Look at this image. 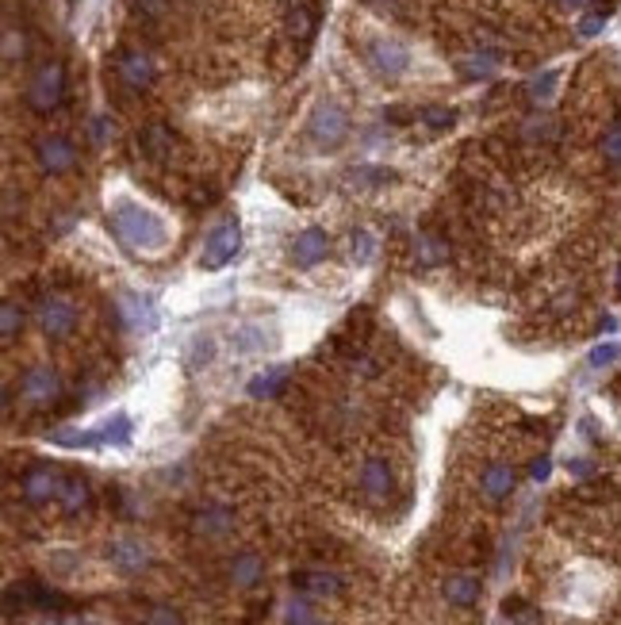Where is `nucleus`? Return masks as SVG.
<instances>
[{"label": "nucleus", "mask_w": 621, "mask_h": 625, "mask_svg": "<svg viewBox=\"0 0 621 625\" xmlns=\"http://www.w3.org/2000/svg\"><path fill=\"white\" fill-rule=\"evenodd\" d=\"M303 591L326 598V595H338V591H341V580H338L334 572H307V575H303Z\"/></svg>", "instance_id": "obj_23"}, {"label": "nucleus", "mask_w": 621, "mask_h": 625, "mask_svg": "<svg viewBox=\"0 0 621 625\" xmlns=\"http://www.w3.org/2000/svg\"><path fill=\"white\" fill-rule=\"evenodd\" d=\"M62 491H65V480H62V472L50 468V465H34L27 476H23V499L27 503L62 499Z\"/></svg>", "instance_id": "obj_8"}, {"label": "nucleus", "mask_w": 621, "mask_h": 625, "mask_svg": "<svg viewBox=\"0 0 621 625\" xmlns=\"http://www.w3.org/2000/svg\"><path fill=\"white\" fill-rule=\"evenodd\" d=\"M16 54H23V35L4 31V62H16Z\"/></svg>", "instance_id": "obj_40"}, {"label": "nucleus", "mask_w": 621, "mask_h": 625, "mask_svg": "<svg viewBox=\"0 0 621 625\" xmlns=\"http://www.w3.org/2000/svg\"><path fill=\"white\" fill-rule=\"evenodd\" d=\"M445 246H441V242H433L430 235H418V261L426 265V269H433V265H441L445 261Z\"/></svg>", "instance_id": "obj_29"}, {"label": "nucleus", "mask_w": 621, "mask_h": 625, "mask_svg": "<svg viewBox=\"0 0 621 625\" xmlns=\"http://www.w3.org/2000/svg\"><path fill=\"white\" fill-rule=\"evenodd\" d=\"M502 625H506V621H502Z\"/></svg>", "instance_id": "obj_47"}, {"label": "nucleus", "mask_w": 621, "mask_h": 625, "mask_svg": "<svg viewBox=\"0 0 621 625\" xmlns=\"http://www.w3.org/2000/svg\"><path fill=\"white\" fill-rule=\"evenodd\" d=\"M349 250H353V261L356 265H368V261L376 258V235H372V230H353Z\"/></svg>", "instance_id": "obj_27"}, {"label": "nucleus", "mask_w": 621, "mask_h": 625, "mask_svg": "<svg viewBox=\"0 0 621 625\" xmlns=\"http://www.w3.org/2000/svg\"><path fill=\"white\" fill-rule=\"evenodd\" d=\"M230 342H234V350H238V353H269V350H276L280 334H276L272 327L264 330V322H242Z\"/></svg>", "instance_id": "obj_12"}, {"label": "nucleus", "mask_w": 621, "mask_h": 625, "mask_svg": "<svg viewBox=\"0 0 621 625\" xmlns=\"http://www.w3.org/2000/svg\"><path fill=\"white\" fill-rule=\"evenodd\" d=\"M154 58L142 54V50H126L119 58V77H123V85H131V89H150L154 85Z\"/></svg>", "instance_id": "obj_13"}, {"label": "nucleus", "mask_w": 621, "mask_h": 625, "mask_svg": "<svg viewBox=\"0 0 621 625\" xmlns=\"http://www.w3.org/2000/svg\"><path fill=\"white\" fill-rule=\"evenodd\" d=\"M211 353H215V342L211 338H192V345H188V368H200V365H207L211 361Z\"/></svg>", "instance_id": "obj_32"}, {"label": "nucleus", "mask_w": 621, "mask_h": 625, "mask_svg": "<svg viewBox=\"0 0 621 625\" xmlns=\"http://www.w3.org/2000/svg\"><path fill=\"white\" fill-rule=\"evenodd\" d=\"M146 625H180V614H177V610H169V606H154L146 614Z\"/></svg>", "instance_id": "obj_38"}, {"label": "nucleus", "mask_w": 621, "mask_h": 625, "mask_svg": "<svg viewBox=\"0 0 621 625\" xmlns=\"http://www.w3.org/2000/svg\"><path fill=\"white\" fill-rule=\"evenodd\" d=\"M115 311H119V319L131 330H154L157 327V304L146 292H131V288H123V292L115 296Z\"/></svg>", "instance_id": "obj_7"}, {"label": "nucleus", "mask_w": 621, "mask_h": 625, "mask_svg": "<svg viewBox=\"0 0 621 625\" xmlns=\"http://www.w3.org/2000/svg\"><path fill=\"white\" fill-rule=\"evenodd\" d=\"M364 58H368V66L387 81H395L410 69V50L399 39H372L364 46Z\"/></svg>", "instance_id": "obj_5"}, {"label": "nucleus", "mask_w": 621, "mask_h": 625, "mask_svg": "<svg viewBox=\"0 0 621 625\" xmlns=\"http://www.w3.org/2000/svg\"><path fill=\"white\" fill-rule=\"evenodd\" d=\"M288 27H292L295 39H310V35H315V12L299 4V8L292 12V19H288Z\"/></svg>", "instance_id": "obj_30"}, {"label": "nucleus", "mask_w": 621, "mask_h": 625, "mask_svg": "<svg viewBox=\"0 0 621 625\" xmlns=\"http://www.w3.org/2000/svg\"><path fill=\"white\" fill-rule=\"evenodd\" d=\"M422 123L433 127V131H445V127L456 123V112H453V108H426V112H422Z\"/></svg>", "instance_id": "obj_34"}, {"label": "nucleus", "mask_w": 621, "mask_h": 625, "mask_svg": "<svg viewBox=\"0 0 621 625\" xmlns=\"http://www.w3.org/2000/svg\"><path fill=\"white\" fill-rule=\"evenodd\" d=\"M494 66H499V58H494V54H472V58L460 62V73H464L468 81H476V77H491Z\"/></svg>", "instance_id": "obj_26"}, {"label": "nucleus", "mask_w": 621, "mask_h": 625, "mask_svg": "<svg viewBox=\"0 0 621 625\" xmlns=\"http://www.w3.org/2000/svg\"><path fill=\"white\" fill-rule=\"evenodd\" d=\"M514 483H518V476H514L510 465H487V468H483V476H479V491L487 495L491 503H499V499H506V495L514 491Z\"/></svg>", "instance_id": "obj_16"}, {"label": "nucleus", "mask_w": 621, "mask_h": 625, "mask_svg": "<svg viewBox=\"0 0 621 625\" xmlns=\"http://www.w3.org/2000/svg\"><path fill=\"white\" fill-rule=\"evenodd\" d=\"M606 16H610L606 8H598V12H586V16L579 19V35H583V39H594V35L606 27Z\"/></svg>", "instance_id": "obj_36"}, {"label": "nucleus", "mask_w": 621, "mask_h": 625, "mask_svg": "<svg viewBox=\"0 0 621 625\" xmlns=\"http://www.w3.org/2000/svg\"><path fill=\"white\" fill-rule=\"evenodd\" d=\"M361 491L368 495V499H387L391 495V468H387V460H380V457H372V460H364L361 465Z\"/></svg>", "instance_id": "obj_15"}, {"label": "nucleus", "mask_w": 621, "mask_h": 625, "mask_svg": "<svg viewBox=\"0 0 621 625\" xmlns=\"http://www.w3.org/2000/svg\"><path fill=\"white\" fill-rule=\"evenodd\" d=\"M238 250H242V227H238V219H226V223H218L211 235H207L203 250H200V265L207 273H215L234 261Z\"/></svg>", "instance_id": "obj_4"}, {"label": "nucleus", "mask_w": 621, "mask_h": 625, "mask_svg": "<svg viewBox=\"0 0 621 625\" xmlns=\"http://www.w3.org/2000/svg\"><path fill=\"white\" fill-rule=\"evenodd\" d=\"M111 135H115V123L108 115H96V120H92V143H108Z\"/></svg>", "instance_id": "obj_39"}, {"label": "nucleus", "mask_w": 621, "mask_h": 625, "mask_svg": "<svg viewBox=\"0 0 621 625\" xmlns=\"http://www.w3.org/2000/svg\"><path fill=\"white\" fill-rule=\"evenodd\" d=\"M34 158H39L42 173H65V169H73L77 150L65 135H46V138L34 143Z\"/></svg>", "instance_id": "obj_9"}, {"label": "nucleus", "mask_w": 621, "mask_h": 625, "mask_svg": "<svg viewBox=\"0 0 621 625\" xmlns=\"http://www.w3.org/2000/svg\"><path fill=\"white\" fill-rule=\"evenodd\" d=\"M307 138L318 150H338L345 138H349V115H345L341 104L318 100L315 112H310V120H307Z\"/></svg>", "instance_id": "obj_2"}, {"label": "nucleus", "mask_w": 621, "mask_h": 625, "mask_svg": "<svg viewBox=\"0 0 621 625\" xmlns=\"http://www.w3.org/2000/svg\"><path fill=\"white\" fill-rule=\"evenodd\" d=\"M617 292H621V273H617Z\"/></svg>", "instance_id": "obj_46"}, {"label": "nucleus", "mask_w": 621, "mask_h": 625, "mask_svg": "<svg viewBox=\"0 0 621 625\" xmlns=\"http://www.w3.org/2000/svg\"><path fill=\"white\" fill-rule=\"evenodd\" d=\"M556 4H560V8H586L591 0H556Z\"/></svg>", "instance_id": "obj_45"}, {"label": "nucleus", "mask_w": 621, "mask_h": 625, "mask_svg": "<svg viewBox=\"0 0 621 625\" xmlns=\"http://www.w3.org/2000/svg\"><path fill=\"white\" fill-rule=\"evenodd\" d=\"M19 391L27 403H50V399H58V391H62V380H58L54 368L39 365V368H31V373H23Z\"/></svg>", "instance_id": "obj_11"}, {"label": "nucleus", "mask_w": 621, "mask_h": 625, "mask_svg": "<svg viewBox=\"0 0 621 625\" xmlns=\"http://www.w3.org/2000/svg\"><path fill=\"white\" fill-rule=\"evenodd\" d=\"M602 158L610 161V166H621V123H614L602 135Z\"/></svg>", "instance_id": "obj_33"}, {"label": "nucleus", "mask_w": 621, "mask_h": 625, "mask_svg": "<svg viewBox=\"0 0 621 625\" xmlns=\"http://www.w3.org/2000/svg\"><path fill=\"white\" fill-rule=\"evenodd\" d=\"M552 89H556V69H548V73H540V77L529 81V96H533L537 104H540V100H548V96H552Z\"/></svg>", "instance_id": "obj_35"}, {"label": "nucleus", "mask_w": 621, "mask_h": 625, "mask_svg": "<svg viewBox=\"0 0 621 625\" xmlns=\"http://www.w3.org/2000/svg\"><path fill=\"white\" fill-rule=\"evenodd\" d=\"M108 227L119 246L134 250V253H146V258H154V253H165L169 242H172V230L169 223L161 219L157 212H150V207L134 204V200H115L108 207Z\"/></svg>", "instance_id": "obj_1"}, {"label": "nucleus", "mask_w": 621, "mask_h": 625, "mask_svg": "<svg viewBox=\"0 0 621 625\" xmlns=\"http://www.w3.org/2000/svg\"><path fill=\"white\" fill-rule=\"evenodd\" d=\"M196 529H200V534H226L230 511L226 506H207V511H200V518H196Z\"/></svg>", "instance_id": "obj_24"}, {"label": "nucleus", "mask_w": 621, "mask_h": 625, "mask_svg": "<svg viewBox=\"0 0 621 625\" xmlns=\"http://www.w3.org/2000/svg\"><path fill=\"white\" fill-rule=\"evenodd\" d=\"M138 4H142L146 12H154V16H157V12H161V8H165V0H138Z\"/></svg>", "instance_id": "obj_44"}, {"label": "nucleus", "mask_w": 621, "mask_h": 625, "mask_svg": "<svg viewBox=\"0 0 621 625\" xmlns=\"http://www.w3.org/2000/svg\"><path fill=\"white\" fill-rule=\"evenodd\" d=\"M19 327H23V311H19L16 304H12V299H4V304H0V338L12 342Z\"/></svg>", "instance_id": "obj_28"}, {"label": "nucleus", "mask_w": 621, "mask_h": 625, "mask_svg": "<svg viewBox=\"0 0 621 625\" xmlns=\"http://www.w3.org/2000/svg\"><path fill=\"white\" fill-rule=\"evenodd\" d=\"M50 442L54 445H62V449H96L100 445V434L96 430H54L50 434Z\"/></svg>", "instance_id": "obj_22"}, {"label": "nucleus", "mask_w": 621, "mask_h": 625, "mask_svg": "<svg viewBox=\"0 0 621 625\" xmlns=\"http://www.w3.org/2000/svg\"><path fill=\"white\" fill-rule=\"evenodd\" d=\"M108 557H111V564L119 572L134 575V572H142L150 564V549L142 545V541H134V537H123V541H115V545L108 549Z\"/></svg>", "instance_id": "obj_14"}, {"label": "nucleus", "mask_w": 621, "mask_h": 625, "mask_svg": "<svg viewBox=\"0 0 621 625\" xmlns=\"http://www.w3.org/2000/svg\"><path fill=\"white\" fill-rule=\"evenodd\" d=\"M288 618H292V625H322V621H318V618L307 610L303 598H295V603L288 606Z\"/></svg>", "instance_id": "obj_37"}, {"label": "nucleus", "mask_w": 621, "mask_h": 625, "mask_svg": "<svg viewBox=\"0 0 621 625\" xmlns=\"http://www.w3.org/2000/svg\"><path fill=\"white\" fill-rule=\"evenodd\" d=\"M138 143H142V150H146V154L150 158H154V161H161V158H169V150H172V131H169V127H146V131L142 135H138Z\"/></svg>", "instance_id": "obj_21"}, {"label": "nucleus", "mask_w": 621, "mask_h": 625, "mask_svg": "<svg viewBox=\"0 0 621 625\" xmlns=\"http://www.w3.org/2000/svg\"><path fill=\"white\" fill-rule=\"evenodd\" d=\"M326 253H330V235L322 227H307L292 238V261L299 269H315Z\"/></svg>", "instance_id": "obj_10"}, {"label": "nucleus", "mask_w": 621, "mask_h": 625, "mask_svg": "<svg viewBox=\"0 0 621 625\" xmlns=\"http://www.w3.org/2000/svg\"><path fill=\"white\" fill-rule=\"evenodd\" d=\"M85 503H88V483H85V476L65 480V491H62V506H65V511L77 514Z\"/></svg>", "instance_id": "obj_25"}, {"label": "nucleus", "mask_w": 621, "mask_h": 625, "mask_svg": "<svg viewBox=\"0 0 621 625\" xmlns=\"http://www.w3.org/2000/svg\"><path fill=\"white\" fill-rule=\"evenodd\" d=\"M518 610V625H540V618H537V610H529V606H514Z\"/></svg>", "instance_id": "obj_42"}, {"label": "nucleus", "mask_w": 621, "mask_h": 625, "mask_svg": "<svg viewBox=\"0 0 621 625\" xmlns=\"http://www.w3.org/2000/svg\"><path fill=\"white\" fill-rule=\"evenodd\" d=\"M568 468H571V476H591V472H594V468H591V460H586V457H575Z\"/></svg>", "instance_id": "obj_43"}, {"label": "nucleus", "mask_w": 621, "mask_h": 625, "mask_svg": "<svg viewBox=\"0 0 621 625\" xmlns=\"http://www.w3.org/2000/svg\"><path fill=\"white\" fill-rule=\"evenodd\" d=\"M441 591L453 606H472L479 598V580H472V575H448Z\"/></svg>", "instance_id": "obj_19"}, {"label": "nucleus", "mask_w": 621, "mask_h": 625, "mask_svg": "<svg viewBox=\"0 0 621 625\" xmlns=\"http://www.w3.org/2000/svg\"><path fill=\"white\" fill-rule=\"evenodd\" d=\"M621 357V342H602V345H594L591 353H586V365L591 368H606V365H614Z\"/></svg>", "instance_id": "obj_31"}, {"label": "nucleus", "mask_w": 621, "mask_h": 625, "mask_svg": "<svg viewBox=\"0 0 621 625\" xmlns=\"http://www.w3.org/2000/svg\"><path fill=\"white\" fill-rule=\"evenodd\" d=\"M131 419L119 411V414H111V419H104L96 426V434H100V445H115V449H123V445H131Z\"/></svg>", "instance_id": "obj_18"}, {"label": "nucleus", "mask_w": 621, "mask_h": 625, "mask_svg": "<svg viewBox=\"0 0 621 625\" xmlns=\"http://www.w3.org/2000/svg\"><path fill=\"white\" fill-rule=\"evenodd\" d=\"M288 376H292V368L288 365H272V368H264V373H257L246 384V396L249 399H272V396H280V388L288 384Z\"/></svg>", "instance_id": "obj_17"}, {"label": "nucleus", "mask_w": 621, "mask_h": 625, "mask_svg": "<svg viewBox=\"0 0 621 625\" xmlns=\"http://www.w3.org/2000/svg\"><path fill=\"white\" fill-rule=\"evenodd\" d=\"M552 476V460L548 457H537L533 465H529V480H537V483H545Z\"/></svg>", "instance_id": "obj_41"}, {"label": "nucleus", "mask_w": 621, "mask_h": 625, "mask_svg": "<svg viewBox=\"0 0 621 625\" xmlns=\"http://www.w3.org/2000/svg\"><path fill=\"white\" fill-rule=\"evenodd\" d=\"M261 572H264V564L257 552H242V557L230 560V580H234V587H253L261 580Z\"/></svg>", "instance_id": "obj_20"}, {"label": "nucleus", "mask_w": 621, "mask_h": 625, "mask_svg": "<svg viewBox=\"0 0 621 625\" xmlns=\"http://www.w3.org/2000/svg\"><path fill=\"white\" fill-rule=\"evenodd\" d=\"M62 96H65V69L58 62H46V66L34 69L31 81H27V104L31 108L39 115H46L62 104Z\"/></svg>", "instance_id": "obj_3"}, {"label": "nucleus", "mask_w": 621, "mask_h": 625, "mask_svg": "<svg viewBox=\"0 0 621 625\" xmlns=\"http://www.w3.org/2000/svg\"><path fill=\"white\" fill-rule=\"evenodd\" d=\"M39 327L46 338H69L77 327V307L65 296H46L39 304Z\"/></svg>", "instance_id": "obj_6"}]
</instances>
